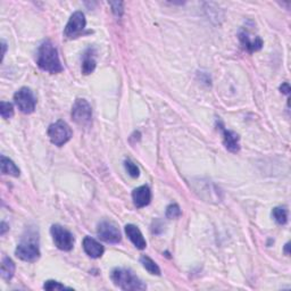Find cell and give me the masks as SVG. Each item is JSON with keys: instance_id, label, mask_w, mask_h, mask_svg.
Here are the masks:
<instances>
[{"instance_id": "cell-21", "label": "cell", "mask_w": 291, "mask_h": 291, "mask_svg": "<svg viewBox=\"0 0 291 291\" xmlns=\"http://www.w3.org/2000/svg\"><path fill=\"white\" fill-rule=\"evenodd\" d=\"M181 216V210L178 204H171L169 207L166 208V217L167 219H178Z\"/></svg>"}, {"instance_id": "cell-1", "label": "cell", "mask_w": 291, "mask_h": 291, "mask_svg": "<svg viewBox=\"0 0 291 291\" xmlns=\"http://www.w3.org/2000/svg\"><path fill=\"white\" fill-rule=\"evenodd\" d=\"M36 65L44 72L56 74L63 71L57 49L51 41H43L36 52Z\"/></svg>"}, {"instance_id": "cell-13", "label": "cell", "mask_w": 291, "mask_h": 291, "mask_svg": "<svg viewBox=\"0 0 291 291\" xmlns=\"http://www.w3.org/2000/svg\"><path fill=\"white\" fill-rule=\"evenodd\" d=\"M125 233L129 239L138 249H145L147 247L146 239L143 238L141 231L133 224H128L125 227Z\"/></svg>"}, {"instance_id": "cell-8", "label": "cell", "mask_w": 291, "mask_h": 291, "mask_svg": "<svg viewBox=\"0 0 291 291\" xmlns=\"http://www.w3.org/2000/svg\"><path fill=\"white\" fill-rule=\"evenodd\" d=\"M85 24H87V20H85L84 14L82 11H75L69 17L66 26H65L64 35L68 39L77 38L83 33Z\"/></svg>"}, {"instance_id": "cell-17", "label": "cell", "mask_w": 291, "mask_h": 291, "mask_svg": "<svg viewBox=\"0 0 291 291\" xmlns=\"http://www.w3.org/2000/svg\"><path fill=\"white\" fill-rule=\"evenodd\" d=\"M15 264L9 257H3L1 262V278L3 280L9 281L14 277Z\"/></svg>"}, {"instance_id": "cell-14", "label": "cell", "mask_w": 291, "mask_h": 291, "mask_svg": "<svg viewBox=\"0 0 291 291\" xmlns=\"http://www.w3.org/2000/svg\"><path fill=\"white\" fill-rule=\"evenodd\" d=\"M239 39L244 48L247 49L249 52L257 51L263 47V41H262L260 36H254V38H252L247 32H240Z\"/></svg>"}, {"instance_id": "cell-3", "label": "cell", "mask_w": 291, "mask_h": 291, "mask_svg": "<svg viewBox=\"0 0 291 291\" xmlns=\"http://www.w3.org/2000/svg\"><path fill=\"white\" fill-rule=\"evenodd\" d=\"M73 136L72 129L65 121H57L49 126L48 137L50 139L51 143L57 147L64 146L65 143L71 140Z\"/></svg>"}, {"instance_id": "cell-9", "label": "cell", "mask_w": 291, "mask_h": 291, "mask_svg": "<svg viewBox=\"0 0 291 291\" xmlns=\"http://www.w3.org/2000/svg\"><path fill=\"white\" fill-rule=\"evenodd\" d=\"M97 235L101 240L108 244H118L122 239L117 225L112 221H102L98 224Z\"/></svg>"}, {"instance_id": "cell-11", "label": "cell", "mask_w": 291, "mask_h": 291, "mask_svg": "<svg viewBox=\"0 0 291 291\" xmlns=\"http://www.w3.org/2000/svg\"><path fill=\"white\" fill-rule=\"evenodd\" d=\"M132 199L134 205L138 208L146 207L147 205H149L151 200V192L149 187L141 186L137 188V189H134L132 192Z\"/></svg>"}, {"instance_id": "cell-26", "label": "cell", "mask_w": 291, "mask_h": 291, "mask_svg": "<svg viewBox=\"0 0 291 291\" xmlns=\"http://www.w3.org/2000/svg\"><path fill=\"white\" fill-rule=\"evenodd\" d=\"M8 229H9V227H8V225L5 222H2L1 223V231H0V235H1V236L5 235Z\"/></svg>"}, {"instance_id": "cell-10", "label": "cell", "mask_w": 291, "mask_h": 291, "mask_svg": "<svg viewBox=\"0 0 291 291\" xmlns=\"http://www.w3.org/2000/svg\"><path fill=\"white\" fill-rule=\"evenodd\" d=\"M221 131H222L223 136V143L229 151L231 153H238L240 150V138L236 132L233 131L227 130L224 126L221 124Z\"/></svg>"}, {"instance_id": "cell-4", "label": "cell", "mask_w": 291, "mask_h": 291, "mask_svg": "<svg viewBox=\"0 0 291 291\" xmlns=\"http://www.w3.org/2000/svg\"><path fill=\"white\" fill-rule=\"evenodd\" d=\"M72 118L81 128H89L92 123L91 106L85 99H76L72 107Z\"/></svg>"}, {"instance_id": "cell-27", "label": "cell", "mask_w": 291, "mask_h": 291, "mask_svg": "<svg viewBox=\"0 0 291 291\" xmlns=\"http://www.w3.org/2000/svg\"><path fill=\"white\" fill-rule=\"evenodd\" d=\"M1 44H2V58L3 57H5V55H6V49H7V44H6V42L5 41H1Z\"/></svg>"}, {"instance_id": "cell-25", "label": "cell", "mask_w": 291, "mask_h": 291, "mask_svg": "<svg viewBox=\"0 0 291 291\" xmlns=\"http://www.w3.org/2000/svg\"><path fill=\"white\" fill-rule=\"evenodd\" d=\"M280 90H281L282 93H285V95H289V93H290V85H289V83L282 84L280 87Z\"/></svg>"}, {"instance_id": "cell-7", "label": "cell", "mask_w": 291, "mask_h": 291, "mask_svg": "<svg viewBox=\"0 0 291 291\" xmlns=\"http://www.w3.org/2000/svg\"><path fill=\"white\" fill-rule=\"evenodd\" d=\"M16 256L24 262H35L40 257L38 244L28 237L20 243L15 251Z\"/></svg>"}, {"instance_id": "cell-15", "label": "cell", "mask_w": 291, "mask_h": 291, "mask_svg": "<svg viewBox=\"0 0 291 291\" xmlns=\"http://www.w3.org/2000/svg\"><path fill=\"white\" fill-rule=\"evenodd\" d=\"M96 50L93 48H89L83 55V60H82V73L84 75L91 74L96 68V59H95Z\"/></svg>"}, {"instance_id": "cell-24", "label": "cell", "mask_w": 291, "mask_h": 291, "mask_svg": "<svg viewBox=\"0 0 291 291\" xmlns=\"http://www.w3.org/2000/svg\"><path fill=\"white\" fill-rule=\"evenodd\" d=\"M109 5L112 6L113 13L115 14L118 17H121L123 14V2L122 1H114V2H109Z\"/></svg>"}, {"instance_id": "cell-22", "label": "cell", "mask_w": 291, "mask_h": 291, "mask_svg": "<svg viewBox=\"0 0 291 291\" xmlns=\"http://www.w3.org/2000/svg\"><path fill=\"white\" fill-rule=\"evenodd\" d=\"M124 167L126 172H128L130 176H132V178H138L139 175H140V171H139V167L134 164L133 162H131L130 159L124 162Z\"/></svg>"}, {"instance_id": "cell-18", "label": "cell", "mask_w": 291, "mask_h": 291, "mask_svg": "<svg viewBox=\"0 0 291 291\" xmlns=\"http://www.w3.org/2000/svg\"><path fill=\"white\" fill-rule=\"evenodd\" d=\"M140 262L143 268H145L150 274H154V276H159V274H161V269L158 268V265L156 264L150 257L143 255L140 258Z\"/></svg>"}, {"instance_id": "cell-23", "label": "cell", "mask_w": 291, "mask_h": 291, "mask_svg": "<svg viewBox=\"0 0 291 291\" xmlns=\"http://www.w3.org/2000/svg\"><path fill=\"white\" fill-rule=\"evenodd\" d=\"M43 289L46 290H64V289H69L67 287H65L64 285H61L60 282H57L54 280H48L46 284L43 285Z\"/></svg>"}, {"instance_id": "cell-19", "label": "cell", "mask_w": 291, "mask_h": 291, "mask_svg": "<svg viewBox=\"0 0 291 291\" xmlns=\"http://www.w3.org/2000/svg\"><path fill=\"white\" fill-rule=\"evenodd\" d=\"M272 216L278 224L284 225L288 221V212L285 207H276L272 212Z\"/></svg>"}, {"instance_id": "cell-20", "label": "cell", "mask_w": 291, "mask_h": 291, "mask_svg": "<svg viewBox=\"0 0 291 291\" xmlns=\"http://www.w3.org/2000/svg\"><path fill=\"white\" fill-rule=\"evenodd\" d=\"M0 114H1V117L8 120V118H11L14 115V107L10 102L1 101L0 104Z\"/></svg>"}, {"instance_id": "cell-16", "label": "cell", "mask_w": 291, "mask_h": 291, "mask_svg": "<svg viewBox=\"0 0 291 291\" xmlns=\"http://www.w3.org/2000/svg\"><path fill=\"white\" fill-rule=\"evenodd\" d=\"M0 166H1L2 174L11 175V176H15V178L19 176V169L15 165V163L11 161V159L7 158L6 156L2 155L1 158H0Z\"/></svg>"}, {"instance_id": "cell-5", "label": "cell", "mask_w": 291, "mask_h": 291, "mask_svg": "<svg viewBox=\"0 0 291 291\" xmlns=\"http://www.w3.org/2000/svg\"><path fill=\"white\" fill-rule=\"evenodd\" d=\"M50 233L57 248L64 252L72 251L73 246H74V237H73L71 232L61 227V225L55 224L51 227Z\"/></svg>"}, {"instance_id": "cell-2", "label": "cell", "mask_w": 291, "mask_h": 291, "mask_svg": "<svg viewBox=\"0 0 291 291\" xmlns=\"http://www.w3.org/2000/svg\"><path fill=\"white\" fill-rule=\"evenodd\" d=\"M110 278H112L114 285L122 290L138 291L147 289V286L128 269H115L112 272Z\"/></svg>"}, {"instance_id": "cell-12", "label": "cell", "mask_w": 291, "mask_h": 291, "mask_svg": "<svg viewBox=\"0 0 291 291\" xmlns=\"http://www.w3.org/2000/svg\"><path fill=\"white\" fill-rule=\"evenodd\" d=\"M83 249L85 254L91 258H99L105 252L104 247L91 237H85L83 239Z\"/></svg>"}, {"instance_id": "cell-28", "label": "cell", "mask_w": 291, "mask_h": 291, "mask_svg": "<svg viewBox=\"0 0 291 291\" xmlns=\"http://www.w3.org/2000/svg\"><path fill=\"white\" fill-rule=\"evenodd\" d=\"M288 249H289V244H287L286 245V254H287V255H289V251H288Z\"/></svg>"}, {"instance_id": "cell-6", "label": "cell", "mask_w": 291, "mask_h": 291, "mask_svg": "<svg viewBox=\"0 0 291 291\" xmlns=\"http://www.w3.org/2000/svg\"><path fill=\"white\" fill-rule=\"evenodd\" d=\"M14 101L20 112L24 114H31L34 112L36 105V98L33 92L28 88H20L14 95Z\"/></svg>"}]
</instances>
